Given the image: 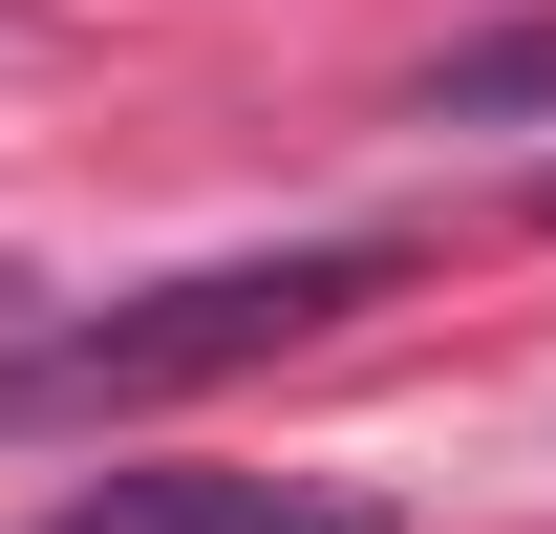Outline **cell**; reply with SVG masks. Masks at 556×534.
<instances>
[{
	"label": "cell",
	"mask_w": 556,
	"mask_h": 534,
	"mask_svg": "<svg viewBox=\"0 0 556 534\" xmlns=\"http://www.w3.org/2000/svg\"><path fill=\"white\" fill-rule=\"evenodd\" d=\"M386 278H407V236H278V257L129 278V300H43V321H22L0 428H129V406H193V385H236V364H278V342L364 321Z\"/></svg>",
	"instance_id": "obj_1"
},
{
	"label": "cell",
	"mask_w": 556,
	"mask_h": 534,
	"mask_svg": "<svg viewBox=\"0 0 556 534\" xmlns=\"http://www.w3.org/2000/svg\"><path fill=\"white\" fill-rule=\"evenodd\" d=\"M43 534H386L364 492H257V470H108V492H65Z\"/></svg>",
	"instance_id": "obj_2"
},
{
	"label": "cell",
	"mask_w": 556,
	"mask_h": 534,
	"mask_svg": "<svg viewBox=\"0 0 556 534\" xmlns=\"http://www.w3.org/2000/svg\"><path fill=\"white\" fill-rule=\"evenodd\" d=\"M535 107H556V22H492L428 65V129H535Z\"/></svg>",
	"instance_id": "obj_3"
},
{
	"label": "cell",
	"mask_w": 556,
	"mask_h": 534,
	"mask_svg": "<svg viewBox=\"0 0 556 534\" xmlns=\"http://www.w3.org/2000/svg\"><path fill=\"white\" fill-rule=\"evenodd\" d=\"M22 321H43V278H0V385H22Z\"/></svg>",
	"instance_id": "obj_4"
}]
</instances>
